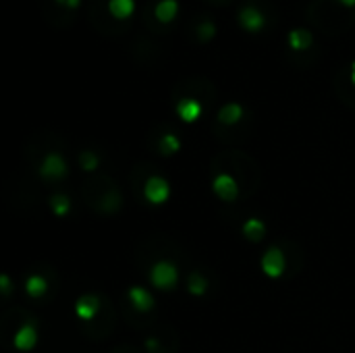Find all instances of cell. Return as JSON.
Masks as SVG:
<instances>
[{
  "label": "cell",
  "mask_w": 355,
  "mask_h": 353,
  "mask_svg": "<svg viewBox=\"0 0 355 353\" xmlns=\"http://www.w3.org/2000/svg\"><path fill=\"white\" fill-rule=\"evenodd\" d=\"M306 19L324 35H341L355 25V8L341 4L339 0H312Z\"/></svg>",
  "instance_id": "obj_1"
},
{
  "label": "cell",
  "mask_w": 355,
  "mask_h": 353,
  "mask_svg": "<svg viewBox=\"0 0 355 353\" xmlns=\"http://www.w3.org/2000/svg\"><path fill=\"white\" fill-rule=\"evenodd\" d=\"M83 198L85 204L104 216H112L123 208V193L116 187V183L112 179H108L106 175H98L94 179H89L83 185Z\"/></svg>",
  "instance_id": "obj_2"
},
{
  "label": "cell",
  "mask_w": 355,
  "mask_h": 353,
  "mask_svg": "<svg viewBox=\"0 0 355 353\" xmlns=\"http://www.w3.org/2000/svg\"><path fill=\"white\" fill-rule=\"evenodd\" d=\"M110 0H87L85 2V15L89 25L104 37H121L125 33L131 31L133 23L131 21H121L116 19L110 8H108Z\"/></svg>",
  "instance_id": "obj_3"
},
{
  "label": "cell",
  "mask_w": 355,
  "mask_h": 353,
  "mask_svg": "<svg viewBox=\"0 0 355 353\" xmlns=\"http://www.w3.org/2000/svg\"><path fill=\"white\" fill-rule=\"evenodd\" d=\"M216 96H218L216 85L208 77H185V79H179L171 89L173 102L183 100V98H193V100H200L206 106V110L216 102Z\"/></svg>",
  "instance_id": "obj_4"
},
{
  "label": "cell",
  "mask_w": 355,
  "mask_h": 353,
  "mask_svg": "<svg viewBox=\"0 0 355 353\" xmlns=\"http://www.w3.org/2000/svg\"><path fill=\"white\" fill-rule=\"evenodd\" d=\"M127 52H129L131 60L139 67H156L166 58V48L152 33L133 35Z\"/></svg>",
  "instance_id": "obj_5"
},
{
  "label": "cell",
  "mask_w": 355,
  "mask_h": 353,
  "mask_svg": "<svg viewBox=\"0 0 355 353\" xmlns=\"http://www.w3.org/2000/svg\"><path fill=\"white\" fill-rule=\"evenodd\" d=\"M37 175L46 183H60L62 179L69 177V164L64 156L56 150H48L42 156V162L37 166Z\"/></svg>",
  "instance_id": "obj_6"
},
{
  "label": "cell",
  "mask_w": 355,
  "mask_h": 353,
  "mask_svg": "<svg viewBox=\"0 0 355 353\" xmlns=\"http://www.w3.org/2000/svg\"><path fill=\"white\" fill-rule=\"evenodd\" d=\"M110 304L104 295H98V293H85L81 295L77 302H75V316L87 327L92 322L98 320V316H102L104 310H108Z\"/></svg>",
  "instance_id": "obj_7"
},
{
  "label": "cell",
  "mask_w": 355,
  "mask_h": 353,
  "mask_svg": "<svg viewBox=\"0 0 355 353\" xmlns=\"http://www.w3.org/2000/svg\"><path fill=\"white\" fill-rule=\"evenodd\" d=\"M148 277H150V283L160 291H173L179 285V268L175 262H171L166 258L154 262Z\"/></svg>",
  "instance_id": "obj_8"
},
{
  "label": "cell",
  "mask_w": 355,
  "mask_h": 353,
  "mask_svg": "<svg viewBox=\"0 0 355 353\" xmlns=\"http://www.w3.org/2000/svg\"><path fill=\"white\" fill-rule=\"evenodd\" d=\"M40 10L44 21L56 29H69L77 19V10H69L56 4V0H40Z\"/></svg>",
  "instance_id": "obj_9"
},
{
  "label": "cell",
  "mask_w": 355,
  "mask_h": 353,
  "mask_svg": "<svg viewBox=\"0 0 355 353\" xmlns=\"http://www.w3.org/2000/svg\"><path fill=\"white\" fill-rule=\"evenodd\" d=\"M260 268L268 279L285 277V273H287V252L281 246H270L260 258Z\"/></svg>",
  "instance_id": "obj_10"
},
{
  "label": "cell",
  "mask_w": 355,
  "mask_h": 353,
  "mask_svg": "<svg viewBox=\"0 0 355 353\" xmlns=\"http://www.w3.org/2000/svg\"><path fill=\"white\" fill-rule=\"evenodd\" d=\"M212 191H214V196H216L220 202L233 204V202H237L239 196H241V185H239V181H237L231 173L218 171V173L214 175V179H212Z\"/></svg>",
  "instance_id": "obj_11"
},
{
  "label": "cell",
  "mask_w": 355,
  "mask_h": 353,
  "mask_svg": "<svg viewBox=\"0 0 355 353\" xmlns=\"http://www.w3.org/2000/svg\"><path fill=\"white\" fill-rule=\"evenodd\" d=\"M141 196L152 206H162L171 198V183L160 175H150L141 185Z\"/></svg>",
  "instance_id": "obj_12"
},
{
  "label": "cell",
  "mask_w": 355,
  "mask_h": 353,
  "mask_svg": "<svg viewBox=\"0 0 355 353\" xmlns=\"http://www.w3.org/2000/svg\"><path fill=\"white\" fill-rule=\"evenodd\" d=\"M37 339H40V335H37V322L31 316H27L21 322V327L15 331V335H12V347L21 353H29L31 350H35Z\"/></svg>",
  "instance_id": "obj_13"
},
{
  "label": "cell",
  "mask_w": 355,
  "mask_h": 353,
  "mask_svg": "<svg viewBox=\"0 0 355 353\" xmlns=\"http://www.w3.org/2000/svg\"><path fill=\"white\" fill-rule=\"evenodd\" d=\"M237 21H239V25H241L245 31H250V33H258V31H262V29L266 27L268 17L262 12V8H260V6H256V4H252V2H248V4H243V6L239 8V12H237Z\"/></svg>",
  "instance_id": "obj_14"
},
{
  "label": "cell",
  "mask_w": 355,
  "mask_h": 353,
  "mask_svg": "<svg viewBox=\"0 0 355 353\" xmlns=\"http://www.w3.org/2000/svg\"><path fill=\"white\" fill-rule=\"evenodd\" d=\"M333 89L345 106L355 110V85L349 75V67H341L337 71V75L333 77Z\"/></svg>",
  "instance_id": "obj_15"
},
{
  "label": "cell",
  "mask_w": 355,
  "mask_h": 353,
  "mask_svg": "<svg viewBox=\"0 0 355 353\" xmlns=\"http://www.w3.org/2000/svg\"><path fill=\"white\" fill-rule=\"evenodd\" d=\"M187 31H189V37L198 44H208L214 40L218 27L214 23V19L210 15H202V17H196L189 25H187Z\"/></svg>",
  "instance_id": "obj_16"
},
{
  "label": "cell",
  "mask_w": 355,
  "mask_h": 353,
  "mask_svg": "<svg viewBox=\"0 0 355 353\" xmlns=\"http://www.w3.org/2000/svg\"><path fill=\"white\" fill-rule=\"evenodd\" d=\"M127 304L137 312V314H148L156 308V300L154 295L146 289V287H129L127 289Z\"/></svg>",
  "instance_id": "obj_17"
},
{
  "label": "cell",
  "mask_w": 355,
  "mask_h": 353,
  "mask_svg": "<svg viewBox=\"0 0 355 353\" xmlns=\"http://www.w3.org/2000/svg\"><path fill=\"white\" fill-rule=\"evenodd\" d=\"M175 112H177V117H179L185 125H193L196 121L202 119V114L206 112V106H204L200 100L183 98V100H177V102H175Z\"/></svg>",
  "instance_id": "obj_18"
},
{
  "label": "cell",
  "mask_w": 355,
  "mask_h": 353,
  "mask_svg": "<svg viewBox=\"0 0 355 353\" xmlns=\"http://www.w3.org/2000/svg\"><path fill=\"white\" fill-rule=\"evenodd\" d=\"M245 121V108L239 102H229L218 108L216 112V125L223 127H237Z\"/></svg>",
  "instance_id": "obj_19"
},
{
  "label": "cell",
  "mask_w": 355,
  "mask_h": 353,
  "mask_svg": "<svg viewBox=\"0 0 355 353\" xmlns=\"http://www.w3.org/2000/svg\"><path fill=\"white\" fill-rule=\"evenodd\" d=\"M156 152L160 154V156H164V158H171V156H175L179 150H181V137L173 131V129H164L160 135H158V139H156Z\"/></svg>",
  "instance_id": "obj_20"
},
{
  "label": "cell",
  "mask_w": 355,
  "mask_h": 353,
  "mask_svg": "<svg viewBox=\"0 0 355 353\" xmlns=\"http://www.w3.org/2000/svg\"><path fill=\"white\" fill-rule=\"evenodd\" d=\"M50 291V281L42 273H31L25 279V293L29 300H44Z\"/></svg>",
  "instance_id": "obj_21"
},
{
  "label": "cell",
  "mask_w": 355,
  "mask_h": 353,
  "mask_svg": "<svg viewBox=\"0 0 355 353\" xmlns=\"http://www.w3.org/2000/svg\"><path fill=\"white\" fill-rule=\"evenodd\" d=\"M141 23H144V27L148 29V33H152V35H156V37L166 35V33L173 31V25H162V23L154 17V2H152V0H148L146 6H144V10H141Z\"/></svg>",
  "instance_id": "obj_22"
},
{
  "label": "cell",
  "mask_w": 355,
  "mask_h": 353,
  "mask_svg": "<svg viewBox=\"0 0 355 353\" xmlns=\"http://www.w3.org/2000/svg\"><path fill=\"white\" fill-rule=\"evenodd\" d=\"M287 44H289V50L293 52H308L314 48V35L310 29H291L289 35H287Z\"/></svg>",
  "instance_id": "obj_23"
},
{
  "label": "cell",
  "mask_w": 355,
  "mask_h": 353,
  "mask_svg": "<svg viewBox=\"0 0 355 353\" xmlns=\"http://www.w3.org/2000/svg\"><path fill=\"white\" fill-rule=\"evenodd\" d=\"M241 235L250 243H260L266 237V223L262 218H248L241 227Z\"/></svg>",
  "instance_id": "obj_24"
},
{
  "label": "cell",
  "mask_w": 355,
  "mask_h": 353,
  "mask_svg": "<svg viewBox=\"0 0 355 353\" xmlns=\"http://www.w3.org/2000/svg\"><path fill=\"white\" fill-rule=\"evenodd\" d=\"M177 12H179V2L177 0H158L154 4V17L162 25H173Z\"/></svg>",
  "instance_id": "obj_25"
},
{
  "label": "cell",
  "mask_w": 355,
  "mask_h": 353,
  "mask_svg": "<svg viewBox=\"0 0 355 353\" xmlns=\"http://www.w3.org/2000/svg\"><path fill=\"white\" fill-rule=\"evenodd\" d=\"M187 293L193 295V298H204L210 289V281L200 273V270H191L187 275Z\"/></svg>",
  "instance_id": "obj_26"
},
{
  "label": "cell",
  "mask_w": 355,
  "mask_h": 353,
  "mask_svg": "<svg viewBox=\"0 0 355 353\" xmlns=\"http://www.w3.org/2000/svg\"><path fill=\"white\" fill-rule=\"evenodd\" d=\"M48 206H50V210H52V214H54V216L62 218V216H67V214L71 212V206H73V204H71V198H69L67 193L56 191V193H52V196H50Z\"/></svg>",
  "instance_id": "obj_27"
},
{
  "label": "cell",
  "mask_w": 355,
  "mask_h": 353,
  "mask_svg": "<svg viewBox=\"0 0 355 353\" xmlns=\"http://www.w3.org/2000/svg\"><path fill=\"white\" fill-rule=\"evenodd\" d=\"M108 8L110 12L121 19V21H129V17L133 15L135 10V0H110L108 2Z\"/></svg>",
  "instance_id": "obj_28"
},
{
  "label": "cell",
  "mask_w": 355,
  "mask_h": 353,
  "mask_svg": "<svg viewBox=\"0 0 355 353\" xmlns=\"http://www.w3.org/2000/svg\"><path fill=\"white\" fill-rule=\"evenodd\" d=\"M100 162H102V158L98 156V152H94V150L79 152V166H81L83 173H96Z\"/></svg>",
  "instance_id": "obj_29"
},
{
  "label": "cell",
  "mask_w": 355,
  "mask_h": 353,
  "mask_svg": "<svg viewBox=\"0 0 355 353\" xmlns=\"http://www.w3.org/2000/svg\"><path fill=\"white\" fill-rule=\"evenodd\" d=\"M316 58H318L316 46H314L312 50H308V52H293V50H289V60H295L300 67H308V64H312Z\"/></svg>",
  "instance_id": "obj_30"
},
{
  "label": "cell",
  "mask_w": 355,
  "mask_h": 353,
  "mask_svg": "<svg viewBox=\"0 0 355 353\" xmlns=\"http://www.w3.org/2000/svg\"><path fill=\"white\" fill-rule=\"evenodd\" d=\"M0 293L4 300H10V295H12V281L8 275H0Z\"/></svg>",
  "instance_id": "obj_31"
},
{
  "label": "cell",
  "mask_w": 355,
  "mask_h": 353,
  "mask_svg": "<svg viewBox=\"0 0 355 353\" xmlns=\"http://www.w3.org/2000/svg\"><path fill=\"white\" fill-rule=\"evenodd\" d=\"M56 4H60V6H64L69 10H79L81 0H56Z\"/></svg>",
  "instance_id": "obj_32"
},
{
  "label": "cell",
  "mask_w": 355,
  "mask_h": 353,
  "mask_svg": "<svg viewBox=\"0 0 355 353\" xmlns=\"http://www.w3.org/2000/svg\"><path fill=\"white\" fill-rule=\"evenodd\" d=\"M208 4H212V6H229V4H233L235 0H206Z\"/></svg>",
  "instance_id": "obj_33"
},
{
  "label": "cell",
  "mask_w": 355,
  "mask_h": 353,
  "mask_svg": "<svg viewBox=\"0 0 355 353\" xmlns=\"http://www.w3.org/2000/svg\"><path fill=\"white\" fill-rule=\"evenodd\" d=\"M349 75H352V81H354L355 85V60L349 64Z\"/></svg>",
  "instance_id": "obj_34"
},
{
  "label": "cell",
  "mask_w": 355,
  "mask_h": 353,
  "mask_svg": "<svg viewBox=\"0 0 355 353\" xmlns=\"http://www.w3.org/2000/svg\"><path fill=\"white\" fill-rule=\"evenodd\" d=\"M341 4H345V6H349V8H355V0H339Z\"/></svg>",
  "instance_id": "obj_35"
}]
</instances>
